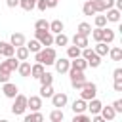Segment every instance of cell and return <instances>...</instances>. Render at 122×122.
Wrapping results in <instances>:
<instances>
[{
	"label": "cell",
	"instance_id": "1",
	"mask_svg": "<svg viewBox=\"0 0 122 122\" xmlns=\"http://www.w3.org/2000/svg\"><path fill=\"white\" fill-rule=\"evenodd\" d=\"M55 57H57V53H55V48H53V46H44V48H40V50L34 53V61H36V63H42L44 67L53 65Z\"/></svg>",
	"mask_w": 122,
	"mask_h": 122
},
{
	"label": "cell",
	"instance_id": "2",
	"mask_svg": "<svg viewBox=\"0 0 122 122\" xmlns=\"http://www.w3.org/2000/svg\"><path fill=\"white\" fill-rule=\"evenodd\" d=\"M80 55L88 61V67H92V69H97L99 65H101V55H97L90 46H86V48H82V51H80Z\"/></svg>",
	"mask_w": 122,
	"mask_h": 122
},
{
	"label": "cell",
	"instance_id": "3",
	"mask_svg": "<svg viewBox=\"0 0 122 122\" xmlns=\"http://www.w3.org/2000/svg\"><path fill=\"white\" fill-rule=\"evenodd\" d=\"M25 111H27V95H23V93H17V95L13 97L11 114H15V116H21V114H25Z\"/></svg>",
	"mask_w": 122,
	"mask_h": 122
},
{
	"label": "cell",
	"instance_id": "4",
	"mask_svg": "<svg viewBox=\"0 0 122 122\" xmlns=\"http://www.w3.org/2000/svg\"><path fill=\"white\" fill-rule=\"evenodd\" d=\"M69 74H71V86L74 88V90H80L82 86H84V82H86V78H84V71H78V69H69L67 71Z\"/></svg>",
	"mask_w": 122,
	"mask_h": 122
},
{
	"label": "cell",
	"instance_id": "5",
	"mask_svg": "<svg viewBox=\"0 0 122 122\" xmlns=\"http://www.w3.org/2000/svg\"><path fill=\"white\" fill-rule=\"evenodd\" d=\"M34 38L42 46H53V34L48 29H34Z\"/></svg>",
	"mask_w": 122,
	"mask_h": 122
},
{
	"label": "cell",
	"instance_id": "6",
	"mask_svg": "<svg viewBox=\"0 0 122 122\" xmlns=\"http://www.w3.org/2000/svg\"><path fill=\"white\" fill-rule=\"evenodd\" d=\"M97 95V86L93 84V82H84V86L80 88V97L84 99V101H90V99H93Z\"/></svg>",
	"mask_w": 122,
	"mask_h": 122
},
{
	"label": "cell",
	"instance_id": "7",
	"mask_svg": "<svg viewBox=\"0 0 122 122\" xmlns=\"http://www.w3.org/2000/svg\"><path fill=\"white\" fill-rule=\"evenodd\" d=\"M17 65H19V59H17L15 55H10V57H6V59L0 61V69H4V71H8V72L17 71Z\"/></svg>",
	"mask_w": 122,
	"mask_h": 122
},
{
	"label": "cell",
	"instance_id": "8",
	"mask_svg": "<svg viewBox=\"0 0 122 122\" xmlns=\"http://www.w3.org/2000/svg\"><path fill=\"white\" fill-rule=\"evenodd\" d=\"M50 99H51V105H53V107H57V109H63V107L69 103V97H67V93H65V92H57V93L53 92V95H51Z\"/></svg>",
	"mask_w": 122,
	"mask_h": 122
},
{
	"label": "cell",
	"instance_id": "9",
	"mask_svg": "<svg viewBox=\"0 0 122 122\" xmlns=\"http://www.w3.org/2000/svg\"><path fill=\"white\" fill-rule=\"evenodd\" d=\"M53 67H55V71L59 72V74H63V72H67L69 69H71V59L69 57H55V61H53Z\"/></svg>",
	"mask_w": 122,
	"mask_h": 122
},
{
	"label": "cell",
	"instance_id": "10",
	"mask_svg": "<svg viewBox=\"0 0 122 122\" xmlns=\"http://www.w3.org/2000/svg\"><path fill=\"white\" fill-rule=\"evenodd\" d=\"M2 93H4L6 97L13 99V97L19 93V88H17L13 82H10V80H8V82H4V84H2Z\"/></svg>",
	"mask_w": 122,
	"mask_h": 122
},
{
	"label": "cell",
	"instance_id": "11",
	"mask_svg": "<svg viewBox=\"0 0 122 122\" xmlns=\"http://www.w3.org/2000/svg\"><path fill=\"white\" fill-rule=\"evenodd\" d=\"M92 4H93V8H95V11L101 13V11L109 10V8H112V6H114V0H92Z\"/></svg>",
	"mask_w": 122,
	"mask_h": 122
},
{
	"label": "cell",
	"instance_id": "12",
	"mask_svg": "<svg viewBox=\"0 0 122 122\" xmlns=\"http://www.w3.org/2000/svg\"><path fill=\"white\" fill-rule=\"evenodd\" d=\"M27 109H30V111H40V109H42V97H40V95H30V97H27Z\"/></svg>",
	"mask_w": 122,
	"mask_h": 122
},
{
	"label": "cell",
	"instance_id": "13",
	"mask_svg": "<svg viewBox=\"0 0 122 122\" xmlns=\"http://www.w3.org/2000/svg\"><path fill=\"white\" fill-rule=\"evenodd\" d=\"M101 107H103V103H101L97 97H93V99H90V101H88V105H86V111H88L90 114H97V112L101 111Z\"/></svg>",
	"mask_w": 122,
	"mask_h": 122
},
{
	"label": "cell",
	"instance_id": "14",
	"mask_svg": "<svg viewBox=\"0 0 122 122\" xmlns=\"http://www.w3.org/2000/svg\"><path fill=\"white\" fill-rule=\"evenodd\" d=\"M105 11H107V15H105V17H107V21H111V23H118V21H120L122 11H120V10H116L114 6H112V8H109V10H105Z\"/></svg>",
	"mask_w": 122,
	"mask_h": 122
},
{
	"label": "cell",
	"instance_id": "15",
	"mask_svg": "<svg viewBox=\"0 0 122 122\" xmlns=\"http://www.w3.org/2000/svg\"><path fill=\"white\" fill-rule=\"evenodd\" d=\"M71 67H72V69H78V71H86V69H88V61H86L82 55H78V57L71 59Z\"/></svg>",
	"mask_w": 122,
	"mask_h": 122
},
{
	"label": "cell",
	"instance_id": "16",
	"mask_svg": "<svg viewBox=\"0 0 122 122\" xmlns=\"http://www.w3.org/2000/svg\"><path fill=\"white\" fill-rule=\"evenodd\" d=\"M17 72H19V76H23V78H27V76H30V63L25 59V61H19V65H17Z\"/></svg>",
	"mask_w": 122,
	"mask_h": 122
},
{
	"label": "cell",
	"instance_id": "17",
	"mask_svg": "<svg viewBox=\"0 0 122 122\" xmlns=\"http://www.w3.org/2000/svg\"><path fill=\"white\" fill-rule=\"evenodd\" d=\"M99 114L105 118V122H107V120H114V118H116V111H114L111 105H107V107H101Z\"/></svg>",
	"mask_w": 122,
	"mask_h": 122
},
{
	"label": "cell",
	"instance_id": "18",
	"mask_svg": "<svg viewBox=\"0 0 122 122\" xmlns=\"http://www.w3.org/2000/svg\"><path fill=\"white\" fill-rule=\"evenodd\" d=\"M0 53H2V57H10V55L15 53V46H11L10 42H2L0 40Z\"/></svg>",
	"mask_w": 122,
	"mask_h": 122
},
{
	"label": "cell",
	"instance_id": "19",
	"mask_svg": "<svg viewBox=\"0 0 122 122\" xmlns=\"http://www.w3.org/2000/svg\"><path fill=\"white\" fill-rule=\"evenodd\" d=\"M86 105H88V101H84L82 97H78V99L72 101L71 109H72V112H86Z\"/></svg>",
	"mask_w": 122,
	"mask_h": 122
},
{
	"label": "cell",
	"instance_id": "20",
	"mask_svg": "<svg viewBox=\"0 0 122 122\" xmlns=\"http://www.w3.org/2000/svg\"><path fill=\"white\" fill-rule=\"evenodd\" d=\"M72 44L78 46V48L82 50V48L88 46V36H84V34H80V32H74V36H72Z\"/></svg>",
	"mask_w": 122,
	"mask_h": 122
},
{
	"label": "cell",
	"instance_id": "21",
	"mask_svg": "<svg viewBox=\"0 0 122 122\" xmlns=\"http://www.w3.org/2000/svg\"><path fill=\"white\" fill-rule=\"evenodd\" d=\"M13 55H15L19 61H25V59H29L30 51H29V50H27V46L23 44V46H17V48H15V53H13Z\"/></svg>",
	"mask_w": 122,
	"mask_h": 122
},
{
	"label": "cell",
	"instance_id": "22",
	"mask_svg": "<svg viewBox=\"0 0 122 122\" xmlns=\"http://www.w3.org/2000/svg\"><path fill=\"white\" fill-rule=\"evenodd\" d=\"M10 44L15 46V48H17V46H23V44H25V34H23V32H13V34L10 36Z\"/></svg>",
	"mask_w": 122,
	"mask_h": 122
},
{
	"label": "cell",
	"instance_id": "23",
	"mask_svg": "<svg viewBox=\"0 0 122 122\" xmlns=\"http://www.w3.org/2000/svg\"><path fill=\"white\" fill-rule=\"evenodd\" d=\"M63 29H65V25H63V21H61V19H53V21L50 23V32H51V34L63 32Z\"/></svg>",
	"mask_w": 122,
	"mask_h": 122
},
{
	"label": "cell",
	"instance_id": "24",
	"mask_svg": "<svg viewBox=\"0 0 122 122\" xmlns=\"http://www.w3.org/2000/svg\"><path fill=\"white\" fill-rule=\"evenodd\" d=\"M44 71H46V67H44L42 63H34V65H30V76H32V78H40Z\"/></svg>",
	"mask_w": 122,
	"mask_h": 122
},
{
	"label": "cell",
	"instance_id": "25",
	"mask_svg": "<svg viewBox=\"0 0 122 122\" xmlns=\"http://www.w3.org/2000/svg\"><path fill=\"white\" fill-rule=\"evenodd\" d=\"M112 40H114V30L109 29V27H103V38H101V42H105V44H112Z\"/></svg>",
	"mask_w": 122,
	"mask_h": 122
},
{
	"label": "cell",
	"instance_id": "26",
	"mask_svg": "<svg viewBox=\"0 0 122 122\" xmlns=\"http://www.w3.org/2000/svg\"><path fill=\"white\" fill-rule=\"evenodd\" d=\"M53 44L55 46H67L69 44V36L65 32H57V34H53Z\"/></svg>",
	"mask_w": 122,
	"mask_h": 122
},
{
	"label": "cell",
	"instance_id": "27",
	"mask_svg": "<svg viewBox=\"0 0 122 122\" xmlns=\"http://www.w3.org/2000/svg\"><path fill=\"white\" fill-rule=\"evenodd\" d=\"M51 95H53V86H51V84H42V86H40V97H42V99H44V97L50 99Z\"/></svg>",
	"mask_w": 122,
	"mask_h": 122
},
{
	"label": "cell",
	"instance_id": "28",
	"mask_svg": "<svg viewBox=\"0 0 122 122\" xmlns=\"http://www.w3.org/2000/svg\"><path fill=\"white\" fill-rule=\"evenodd\" d=\"M63 118H65V112H63V109H57V107H55V109L50 112V120H51V122H61Z\"/></svg>",
	"mask_w": 122,
	"mask_h": 122
},
{
	"label": "cell",
	"instance_id": "29",
	"mask_svg": "<svg viewBox=\"0 0 122 122\" xmlns=\"http://www.w3.org/2000/svg\"><path fill=\"white\" fill-rule=\"evenodd\" d=\"M82 13H84V15H90V17L97 13L95 8H93V4H92V0H86V2H84V6H82Z\"/></svg>",
	"mask_w": 122,
	"mask_h": 122
},
{
	"label": "cell",
	"instance_id": "30",
	"mask_svg": "<svg viewBox=\"0 0 122 122\" xmlns=\"http://www.w3.org/2000/svg\"><path fill=\"white\" fill-rule=\"evenodd\" d=\"M76 32H80V34H84V36H90V34H92V25L86 23V21H82V23L76 27Z\"/></svg>",
	"mask_w": 122,
	"mask_h": 122
},
{
	"label": "cell",
	"instance_id": "31",
	"mask_svg": "<svg viewBox=\"0 0 122 122\" xmlns=\"http://www.w3.org/2000/svg\"><path fill=\"white\" fill-rule=\"evenodd\" d=\"M93 51H95L97 55H101V57H103V55H107V53H109V44H105V42H97V44H95V48H93Z\"/></svg>",
	"mask_w": 122,
	"mask_h": 122
},
{
	"label": "cell",
	"instance_id": "32",
	"mask_svg": "<svg viewBox=\"0 0 122 122\" xmlns=\"http://www.w3.org/2000/svg\"><path fill=\"white\" fill-rule=\"evenodd\" d=\"M109 57H111L112 61H120V59H122V48H118V46L109 48Z\"/></svg>",
	"mask_w": 122,
	"mask_h": 122
},
{
	"label": "cell",
	"instance_id": "33",
	"mask_svg": "<svg viewBox=\"0 0 122 122\" xmlns=\"http://www.w3.org/2000/svg\"><path fill=\"white\" fill-rule=\"evenodd\" d=\"M42 120H44V116L38 111H32L30 114H25V122H42Z\"/></svg>",
	"mask_w": 122,
	"mask_h": 122
},
{
	"label": "cell",
	"instance_id": "34",
	"mask_svg": "<svg viewBox=\"0 0 122 122\" xmlns=\"http://www.w3.org/2000/svg\"><path fill=\"white\" fill-rule=\"evenodd\" d=\"M25 46H27V50H29L30 53H36V51H38L40 48H44V46H42V44H40V42H38L36 38H32V40H30L29 44H25Z\"/></svg>",
	"mask_w": 122,
	"mask_h": 122
},
{
	"label": "cell",
	"instance_id": "35",
	"mask_svg": "<svg viewBox=\"0 0 122 122\" xmlns=\"http://www.w3.org/2000/svg\"><path fill=\"white\" fill-rule=\"evenodd\" d=\"M80 51H82V50H80L78 46H74V44H72V46H67V57H69V59L78 57V55H80Z\"/></svg>",
	"mask_w": 122,
	"mask_h": 122
},
{
	"label": "cell",
	"instance_id": "36",
	"mask_svg": "<svg viewBox=\"0 0 122 122\" xmlns=\"http://www.w3.org/2000/svg\"><path fill=\"white\" fill-rule=\"evenodd\" d=\"M38 80H40V86H42V84H51V82H53V74H51V72H48V71H44V72H42V76H40Z\"/></svg>",
	"mask_w": 122,
	"mask_h": 122
},
{
	"label": "cell",
	"instance_id": "37",
	"mask_svg": "<svg viewBox=\"0 0 122 122\" xmlns=\"http://www.w3.org/2000/svg\"><path fill=\"white\" fill-rule=\"evenodd\" d=\"M19 6H21L25 11H32L34 6H36V2H32V0H19Z\"/></svg>",
	"mask_w": 122,
	"mask_h": 122
},
{
	"label": "cell",
	"instance_id": "38",
	"mask_svg": "<svg viewBox=\"0 0 122 122\" xmlns=\"http://www.w3.org/2000/svg\"><path fill=\"white\" fill-rule=\"evenodd\" d=\"M92 38H93L95 42H101V38H103V27H95V29H92Z\"/></svg>",
	"mask_w": 122,
	"mask_h": 122
},
{
	"label": "cell",
	"instance_id": "39",
	"mask_svg": "<svg viewBox=\"0 0 122 122\" xmlns=\"http://www.w3.org/2000/svg\"><path fill=\"white\" fill-rule=\"evenodd\" d=\"M90 114H86V112H74V118H72V122H90Z\"/></svg>",
	"mask_w": 122,
	"mask_h": 122
},
{
	"label": "cell",
	"instance_id": "40",
	"mask_svg": "<svg viewBox=\"0 0 122 122\" xmlns=\"http://www.w3.org/2000/svg\"><path fill=\"white\" fill-rule=\"evenodd\" d=\"M93 23H95V27H107V17L105 15H95L93 17Z\"/></svg>",
	"mask_w": 122,
	"mask_h": 122
},
{
	"label": "cell",
	"instance_id": "41",
	"mask_svg": "<svg viewBox=\"0 0 122 122\" xmlns=\"http://www.w3.org/2000/svg\"><path fill=\"white\" fill-rule=\"evenodd\" d=\"M34 29H48V30H50V21H46V19H38V21L34 23Z\"/></svg>",
	"mask_w": 122,
	"mask_h": 122
},
{
	"label": "cell",
	"instance_id": "42",
	"mask_svg": "<svg viewBox=\"0 0 122 122\" xmlns=\"http://www.w3.org/2000/svg\"><path fill=\"white\" fill-rule=\"evenodd\" d=\"M10 76H11V72H8V71H4V69H0V84H4V82H8V80H10Z\"/></svg>",
	"mask_w": 122,
	"mask_h": 122
},
{
	"label": "cell",
	"instance_id": "43",
	"mask_svg": "<svg viewBox=\"0 0 122 122\" xmlns=\"http://www.w3.org/2000/svg\"><path fill=\"white\" fill-rule=\"evenodd\" d=\"M114 111H116V114L118 112H122V99H116V101H112V105H111Z\"/></svg>",
	"mask_w": 122,
	"mask_h": 122
},
{
	"label": "cell",
	"instance_id": "44",
	"mask_svg": "<svg viewBox=\"0 0 122 122\" xmlns=\"http://www.w3.org/2000/svg\"><path fill=\"white\" fill-rule=\"evenodd\" d=\"M34 8H38L40 11H46L48 10V4H46V0H36V6Z\"/></svg>",
	"mask_w": 122,
	"mask_h": 122
},
{
	"label": "cell",
	"instance_id": "45",
	"mask_svg": "<svg viewBox=\"0 0 122 122\" xmlns=\"http://www.w3.org/2000/svg\"><path fill=\"white\" fill-rule=\"evenodd\" d=\"M112 88H114V92H122V78H118V80H114V84H112Z\"/></svg>",
	"mask_w": 122,
	"mask_h": 122
},
{
	"label": "cell",
	"instance_id": "46",
	"mask_svg": "<svg viewBox=\"0 0 122 122\" xmlns=\"http://www.w3.org/2000/svg\"><path fill=\"white\" fill-rule=\"evenodd\" d=\"M112 78H114V80H118V78H122V69H120V67L112 71Z\"/></svg>",
	"mask_w": 122,
	"mask_h": 122
},
{
	"label": "cell",
	"instance_id": "47",
	"mask_svg": "<svg viewBox=\"0 0 122 122\" xmlns=\"http://www.w3.org/2000/svg\"><path fill=\"white\" fill-rule=\"evenodd\" d=\"M6 4H8V8H17L19 0H6Z\"/></svg>",
	"mask_w": 122,
	"mask_h": 122
},
{
	"label": "cell",
	"instance_id": "48",
	"mask_svg": "<svg viewBox=\"0 0 122 122\" xmlns=\"http://www.w3.org/2000/svg\"><path fill=\"white\" fill-rule=\"evenodd\" d=\"M46 4H48V8H55L59 4V0H46Z\"/></svg>",
	"mask_w": 122,
	"mask_h": 122
},
{
	"label": "cell",
	"instance_id": "49",
	"mask_svg": "<svg viewBox=\"0 0 122 122\" xmlns=\"http://www.w3.org/2000/svg\"><path fill=\"white\" fill-rule=\"evenodd\" d=\"M0 61H2V53H0Z\"/></svg>",
	"mask_w": 122,
	"mask_h": 122
},
{
	"label": "cell",
	"instance_id": "50",
	"mask_svg": "<svg viewBox=\"0 0 122 122\" xmlns=\"http://www.w3.org/2000/svg\"><path fill=\"white\" fill-rule=\"evenodd\" d=\"M32 2H36V0H32Z\"/></svg>",
	"mask_w": 122,
	"mask_h": 122
}]
</instances>
